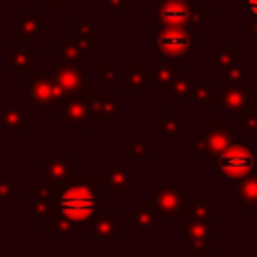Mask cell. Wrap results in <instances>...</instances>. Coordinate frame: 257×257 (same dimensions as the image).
Returning <instances> with one entry per match:
<instances>
[{
    "instance_id": "38",
    "label": "cell",
    "mask_w": 257,
    "mask_h": 257,
    "mask_svg": "<svg viewBox=\"0 0 257 257\" xmlns=\"http://www.w3.org/2000/svg\"><path fill=\"white\" fill-rule=\"evenodd\" d=\"M98 76H100V82H116V68L110 66V64H100L98 66Z\"/></svg>"
},
{
    "instance_id": "6",
    "label": "cell",
    "mask_w": 257,
    "mask_h": 257,
    "mask_svg": "<svg viewBox=\"0 0 257 257\" xmlns=\"http://www.w3.org/2000/svg\"><path fill=\"white\" fill-rule=\"evenodd\" d=\"M153 191H155V203L161 209L165 219L179 221L185 211H191V197H189V193H183L177 185L157 183L153 187Z\"/></svg>"
},
{
    "instance_id": "42",
    "label": "cell",
    "mask_w": 257,
    "mask_h": 257,
    "mask_svg": "<svg viewBox=\"0 0 257 257\" xmlns=\"http://www.w3.org/2000/svg\"><path fill=\"white\" fill-rule=\"evenodd\" d=\"M104 4L110 12H116V10H122L126 6V0H104Z\"/></svg>"
},
{
    "instance_id": "30",
    "label": "cell",
    "mask_w": 257,
    "mask_h": 257,
    "mask_svg": "<svg viewBox=\"0 0 257 257\" xmlns=\"http://www.w3.org/2000/svg\"><path fill=\"white\" fill-rule=\"evenodd\" d=\"M195 100H197V104H199L201 110H209L211 104L219 100V92H213L211 86L207 82H203V84H197L195 86Z\"/></svg>"
},
{
    "instance_id": "39",
    "label": "cell",
    "mask_w": 257,
    "mask_h": 257,
    "mask_svg": "<svg viewBox=\"0 0 257 257\" xmlns=\"http://www.w3.org/2000/svg\"><path fill=\"white\" fill-rule=\"evenodd\" d=\"M245 42H247L249 46H257V18H249V20H247Z\"/></svg>"
},
{
    "instance_id": "26",
    "label": "cell",
    "mask_w": 257,
    "mask_h": 257,
    "mask_svg": "<svg viewBox=\"0 0 257 257\" xmlns=\"http://www.w3.org/2000/svg\"><path fill=\"white\" fill-rule=\"evenodd\" d=\"M155 128L161 131L165 139H177L183 133V122L179 118H175L171 110H165L161 114V118L155 120Z\"/></svg>"
},
{
    "instance_id": "33",
    "label": "cell",
    "mask_w": 257,
    "mask_h": 257,
    "mask_svg": "<svg viewBox=\"0 0 257 257\" xmlns=\"http://www.w3.org/2000/svg\"><path fill=\"white\" fill-rule=\"evenodd\" d=\"M52 207H54V199H52V201H46V199L36 197L34 201H28V203H26V211L32 213V215L38 217V219H44L46 213H48Z\"/></svg>"
},
{
    "instance_id": "7",
    "label": "cell",
    "mask_w": 257,
    "mask_h": 257,
    "mask_svg": "<svg viewBox=\"0 0 257 257\" xmlns=\"http://www.w3.org/2000/svg\"><path fill=\"white\" fill-rule=\"evenodd\" d=\"M54 80L56 84L64 90V94L70 96H82L86 98L90 94V84H88V76L86 72L80 68V62H72V60H64L62 64H58L54 68Z\"/></svg>"
},
{
    "instance_id": "22",
    "label": "cell",
    "mask_w": 257,
    "mask_h": 257,
    "mask_svg": "<svg viewBox=\"0 0 257 257\" xmlns=\"http://www.w3.org/2000/svg\"><path fill=\"white\" fill-rule=\"evenodd\" d=\"M70 32L74 38H98L100 36V22L96 18H74L70 22Z\"/></svg>"
},
{
    "instance_id": "19",
    "label": "cell",
    "mask_w": 257,
    "mask_h": 257,
    "mask_svg": "<svg viewBox=\"0 0 257 257\" xmlns=\"http://www.w3.org/2000/svg\"><path fill=\"white\" fill-rule=\"evenodd\" d=\"M16 36H30V38H42L44 26L34 10H26V14L16 24Z\"/></svg>"
},
{
    "instance_id": "10",
    "label": "cell",
    "mask_w": 257,
    "mask_h": 257,
    "mask_svg": "<svg viewBox=\"0 0 257 257\" xmlns=\"http://www.w3.org/2000/svg\"><path fill=\"white\" fill-rule=\"evenodd\" d=\"M90 233L98 241V247L106 249L108 243L118 237V213L116 211L94 213L90 217Z\"/></svg>"
},
{
    "instance_id": "43",
    "label": "cell",
    "mask_w": 257,
    "mask_h": 257,
    "mask_svg": "<svg viewBox=\"0 0 257 257\" xmlns=\"http://www.w3.org/2000/svg\"><path fill=\"white\" fill-rule=\"evenodd\" d=\"M245 6H247V14L251 18H257V0H245Z\"/></svg>"
},
{
    "instance_id": "16",
    "label": "cell",
    "mask_w": 257,
    "mask_h": 257,
    "mask_svg": "<svg viewBox=\"0 0 257 257\" xmlns=\"http://www.w3.org/2000/svg\"><path fill=\"white\" fill-rule=\"evenodd\" d=\"M6 54H8L6 72L18 74V72H24L32 64V60L36 56V48L34 46H8Z\"/></svg>"
},
{
    "instance_id": "18",
    "label": "cell",
    "mask_w": 257,
    "mask_h": 257,
    "mask_svg": "<svg viewBox=\"0 0 257 257\" xmlns=\"http://www.w3.org/2000/svg\"><path fill=\"white\" fill-rule=\"evenodd\" d=\"M237 201L243 203L245 207L257 211V165L247 177H243L239 181V185H237Z\"/></svg>"
},
{
    "instance_id": "4",
    "label": "cell",
    "mask_w": 257,
    "mask_h": 257,
    "mask_svg": "<svg viewBox=\"0 0 257 257\" xmlns=\"http://www.w3.org/2000/svg\"><path fill=\"white\" fill-rule=\"evenodd\" d=\"M201 40L189 34V26H159L155 32V52L165 60H179Z\"/></svg>"
},
{
    "instance_id": "9",
    "label": "cell",
    "mask_w": 257,
    "mask_h": 257,
    "mask_svg": "<svg viewBox=\"0 0 257 257\" xmlns=\"http://www.w3.org/2000/svg\"><path fill=\"white\" fill-rule=\"evenodd\" d=\"M44 175L46 181L52 185L54 195L62 189L64 183L72 177V159L68 155H48L44 157Z\"/></svg>"
},
{
    "instance_id": "44",
    "label": "cell",
    "mask_w": 257,
    "mask_h": 257,
    "mask_svg": "<svg viewBox=\"0 0 257 257\" xmlns=\"http://www.w3.org/2000/svg\"><path fill=\"white\" fill-rule=\"evenodd\" d=\"M6 175H8V157L0 155V177H6Z\"/></svg>"
},
{
    "instance_id": "40",
    "label": "cell",
    "mask_w": 257,
    "mask_h": 257,
    "mask_svg": "<svg viewBox=\"0 0 257 257\" xmlns=\"http://www.w3.org/2000/svg\"><path fill=\"white\" fill-rule=\"evenodd\" d=\"M34 193H36V197L46 199V201H52V199H54V189H52L50 183H48V185H44V183H36V185H34Z\"/></svg>"
},
{
    "instance_id": "48",
    "label": "cell",
    "mask_w": 257,
    "mask_h": 257,
    "mask_svg": "<svg viewBox=\"0 0 257 257\" xmlns=\"http://www.w3.org/2000/svg\"><path fill=\"white\" fill-rule=\"evenodd\" d=\"M0 2H4V0H0Z\"/></svg>"
},
{
    "instance_id": "36",
    "label": "cell",
    "mask_w": 257,
    "mask_h": 257,
    "mask_svg": "<svg viewBox=\"0 0 257 257\" xmlns=\"http://www.w3.org/2000/svg\"><path fill=\"white\" fill-rule=\"evenodd\" d=\"M225 76H227V80H229L231 84L243 86V82H245V68H243L241 64H235V66H231V68L225 72Z\"/></svg>"
},
{
    "instance_id": "27",
    "label": "cell",
    "mask_w": 257,
    "mask_h": 257,
    "mask_svg": "<svg viewBox=\"0 0 257 257\" xmlns=\"http://www.w3.org/2000/svg\"><path fill=\"white\" fill-rule=\"evenodd\" d=\"M126 229L133 231H153L155 229V217H151L143 209H133L126 213Z\"/></svg>"
},
{
    "instance_id": "23",
    "label": "cell",
    "mask_w": 257,
    "mask_h": 257,
    "mask_svg": "<svg viewBox=\"0 0 257 257\" xmlns=\"http://www.w3.org/2000/svg\"><path fill=\"white\" fill-rule=\"evenodd\" d=\"M137 177L126 173L124 167L120 165H108V187L116 193H124L128 189V185H135Z\"/></svg>"
},
{
    "instance_id": "17",
    "label": "cell",
    "mask_w": 257,
    "mask_h": 257,
    "mask_svg": "<svg viewBox=\"0 0 257 257\" xmlns=\"http://www.w3.org/2000/svg\"><path fill=\"white\" fill-rule=\"evenodd\" d=\"M207 133V139H209V161L213 163V165H217V159H219V155L223 153V151H227L233 143H237V139H235V135L227 128V131H217V128H209V131H205Z\"/></svg>"
},
{
    "instance_id": "11",
    "label": "cell",
    "mask_w": 257,
    "mask_h": 257,
    "mask_svg": "<svg viewBox=\"0 0 257 257\" xmlns=\"http://www.w3.org/2000/svg\"><path fill=\"white\" fill-rule=\"evenodd\" d=\"M44 229L50 231L56 239H62V237H68L72 235L74 231L80 229V221H74L70 217H66L56 205L46 213L44 217Z\"/></svg>"
},
{
    "instance_id": "35",
    "label": "cell",
    "mask_w": 257,
    "mask_h": 257,
    "mask_svg": "<svg viewBox=\"0 0 257 257\" xmlns=\"http://www.w3.org/2000/svg\"><path fill=\"white\" fill-rule=\"evenodd\" d=\"M191 157H207L209 155V139H207V133L199 135L193 143H191Z\"/></svg>"
},
{
    "instance_id": "41",
    "label": "cell",
    "mask_w": 257,
    "mask_h": 257,
    "mask_svg": "<svg viewBox=\"0 0 257 257\" xmlns=\"http://www.w3.org/2000/svg\"><path fill=\"white\" fill-rule=\"evenodd\" d=\"M38 2H42L44 8L50 10V12H58V10H62V6H64V0H38Z\"/></svg>"
},
{
    "instance_id": "45",
    "label": "cell",
    "mask_w": 257,
    "mask_h": 257,
    "mask_svg": "<svg viewBox=\"0 0 257 257\" xmlns=\"http://www.w3.org/2000/svg\"><path fill=\"white\" fill-rule=\"evenodd\" d=\"M86 2H88V8H90L92 12H96V10L100 8V2H102V0H86Z\"/></svg>"
},
{
    "instance_id": "29",
    "label": "cell",
    "mask_w": 257,
    "mask_h": 257,
    "mask_svg": "<svg viewBox=\"0 0 257 257\" xmlns=\"http://www.w3.org/2000/svg\"><path fill=\"white\" fill-rule=\"evenodd\" d=\"M231 118H233V122L237 124V128H241L245 135L253 137V135L257 133V110H255V108L243 110V112H239V114H235V116H231Z\"/></svg>"
},
{
    "instance_id": "5",
    "label": "cell",
    "mask_w": 257,
    "mask_h": 257,
    "mask_svg": "<svg viewBox=\"0 0 257 257\" xmlns=\"http://www.w3.org/2000/svg\"><path fill=\"white\" fill-rule=\"evenodd\" d=\"M217 167H219V183L225 185L229 181H241L243 177H247L253 169V151L245 145V143H233L227 151H223L217 159Z\"/></svg>"
},
{
    "instance_id": "31",
    "label": "cell",
    "mask_w": 257,
    "mask_h": 257,
    "mask_svg": "<svg viewBox=\"0 0 257 257\" xmlns=\"http://www.w3.org/2000/svg\"><path fill=\"white\" fill-rule=\"evenodd\" d=\"M126 149H128L131 157H135V159H141V157H155V149H153L145 139L128 137V139H126Z\"/></svg>"
},
{
    "instance_id": "47",
    "label": "cell",
    "mask_w": 257,
    "mask_h": 257,
    "mask_svg": "<svg viewBox=\"0 0 257 257\" xmlns=\"http://www.w3.org/2000/svg\"><path fill=\"white\" fill-rule=\"evenodd\" d=\"M255 72H257V58H255Z\"/></svg>"
},
{
    "instance_id": "14",
    "label": "cell",
    "mask_w": 257,
    "mask_h": 257,
    "mask_svg": "<svg viewBox=\"0 0 257 257\" xmlns=\"http://www.w3.org/2000/svg\"><path fill=\"white\" fill-rule=\"evenodd\" d=\"M153 88L157 94H163V92H169L173 80L181 74V64L177 60H167L165 64H157L153 70Z\"/></svg>"
},
{
    "instance_id": "13",
    "label": "cell",
    "mask_w": 257,
    "mask_h": 257,
    "mask_svg": "<svg viewBox=\"0 0 257 257\" xmlns=\"http://www.w3.org/2000/svg\"><path fill=\"white\" fill-rule=\"evenodd\" d=\"M60 112H62V118H66L70 124L80 126L84 131L90 128V110H88L86 98H82V96L66 98V104H64V108Z\"/></svg>"
},
{
    "instance_id": "12",
    "label": "cell",
    "mask_w": 257,
    "mask_h": 257,
    "mask_svg": "<svg viewBox=\"0 0 257 257\" xmlns=\"http://www.w3.org/2000/svg\"><path fill=\"white\" fill-rule=\"evenodd\" d=\"M116 102H118V94L116 92H90L86 96V104L90 114L94 116H102L112 120L116 116Z\"/></svg>"
},
{
    "instance_id": "46",
    "label": "cell",
    "mask_w": 257,
    "mask_h": 257,
    "mask_svg": "<svg viewBox=\"0 0 257 257\" xmlns=\"http://www.w3.org/2000/svg\"><path fill=\"white\" fill-rule=\"evenodd\" d=\"M149 2H163V0H149Z\"/></svg>"
},
{
    "instance_id": "8",
    "label": "cell",
    "mask_w": 257,
    "mask_h": 257,
    "mask_svg": "<svg viewBox=\"0 0 257 257\" xmlns=\"http://www.w3.org/2000/svg\"><path fill=\"white\" fill-rule=\"evenodd\" d=\"M217 92H219L221 106L229 112V118L235 116V114H239V112H243V110L255 108L251 92H247L243 86H235L231 82H223V84H219Z\"/></svg>"
},
{
    "instance_id": "37",
    "label": "cell",
    "mask_w": 257,
    "mask_h": 257,
    "mask_svg": "<svg viewBox=\"0 0 257 257\" xmlns=\"http://www.w3.org/2000/svg\"><path fill=\"white\" fill-rule=\"evenodd\" d=\"M189 253L193 255V257H205V255H209L211 253V247H209V239H197V241H191V249H189Z\"/></svg>"
},
{
    "instance_id": "25",
    "label": "cell",
    "mask_w": 257,
    "mask_h": 257,
    "mask_svg": "<svg viewBox=\"0 0 257 257\" xmlns=\"http://www.w3.org/2000/svg\"><path fill=\"white\" fill-rule=\"evenodd\" d=\"M169 94L175 102H189L195 98V86L191 84V78L189 76H177L169 88Z\"/></svg>"
},
{
    "instance_id": "3",
    "label": "cell",
    "mask_w": 257,
    "mask_h": 257,
    "mask_svg": "<svg viewBox=\"0 0 257 257\" xmlns=\"http://www.w3.org/2000/svg\"><path fill=\"white\" fill-rule=\"evenodd\" d=\"M209 18V10H203L193 0H163L155 8V20L159 26H195Z\"/></svg>"
},
{
    "instance_id": "1",
    "label": "cell",
    "mask_w": 257,
    "mask_h": 257,
    "mask_svg": "<svg viewBox=\"0 0 257 257\" xmlns=\"http://www.w3.org/2000/svg\"><path fill=\"white\" fill-rule=\"evenodd\" d=\"M98 185H108V175H76L54 195V205L74 221H90L100 209Z\"/></svg>"
},
{
    "instance_id": "24",
    "label": "cell",
    "mask_w": 257,
    "mask_h": 257,
    "mask_svg": "<svg viewBox=\"0 0 257 257\" xmlns=\"http://www.w3.org/2000/svg\"><path fill=\"white\" fill-rule=\"evenodd\" d=\"M0 126L6 131H22L26 126V118L24 112L20 110L18 104L10 102L2 112H0Z\"/></svg>"
},
{
    "instance_id": "28",
    "label": "cell",
    "mask_w": 257,
    "mask_h": 257,
    "mask_svg": "<svg viewBox=\"0 0 257 257\" xmlns=\"http://www.w3.org/2000/svg\"><path fill=\"white\" fill-rule=\"evenodd\" d=\"M209 62H211L221 74H225L231 66L237 64V48H235V46H227V48L219 50L217 54H211V56H209Z\"/></svg>"
},
{
    "instance_id": "15",
    "label": "cell",
    "mask_w": 257,
    "mask_h": 257,
    "mask_svg": "<svg viewBox=\"0 0 257 257\" xmlns=\"http://www.w3.org/2000/svg\"><path fill=\"white\" fill-rule=\"evenodd\" d=\"M88 50H90L88 40H84V38H74V36L70 34V36H64V38H62V44H58V46L52 48V54H54V56H62L64 60L80 62V58H82L84 54H88Z\"/></svg>"
},
{
    "instance_id": "34",
    "label": "cell",
    "mask_w": 257,
    "mask_h": 257,
    "mask_svg": "<svg viewBox=\"0 0 257 257\" xmlns=\"http://www.w3.org/2000/svg\"><path fill=\"white\" fill-rule=\"evenodd\" d=\"M14 201H18V193L14 185L6 177H0V203H14Z\"/></svg>"
},
{
    "instance_id": "21",
    "label": "cell",
    "mask_w": 257,
    "mask_h": 257,
    "mask_svg": "<svg viewBox=\"0 0 257 257\" xmlns=\"http://www.w3.org/2000/svg\"><path fill=\"white\" fill-rule=\"evenodd\" d=\"M181 233H183V237H187L191 241H197V239H217L219 237V231L217 229H211L209 223L197 221V219L187 221L181 227Z\"/></svg>"
},
{
    "instance_id": "2",
    "label": "cell",
    "mask_w": 257,
    "mask_h": 257,
    "mask_svg": "<svg viewBox=\"0 0 257 257\" xmlns=\"http://www.w3.org/2000/svg\"><path fill=\"white\" fill-rule=\"evenodd\" d=\"M26 112L36 110V108H54V110H62L66 104V94L64 90L56 84L54 76L48 74H26Z\"/></svg>"
},
{
    "instance_id": "20",
    "label": "cell",
    "mask_w": 257,
    "mask_h": 257,
    "mask_svg": "<svg viewBox=\"0 0 257 257\" xmlns=\"http://www.w3.org/2000/svg\"><path fill=\"white\" fill-rule=\"evenodd\" d=\"M149 82H153V74L143 64H128L126 68V92H139Z\"/></svg>"
},
{
    "instance_id": "32",
    "label": "cell",
    "mask_w": 257,
    "mask_h": 257,
    "mask_svg": "<svg viewBox=\"0 0 257 257\" xmlns=\"http://www.w3.org/2000/svg\"><path fill=\"white\" fill-rule=\"evenodd\" d=\"M191 219H197V221H205V223H211V221H217L219 219V213L213 211L205 201H195L191 203Z\"/></svg>"
}]
</instances>
